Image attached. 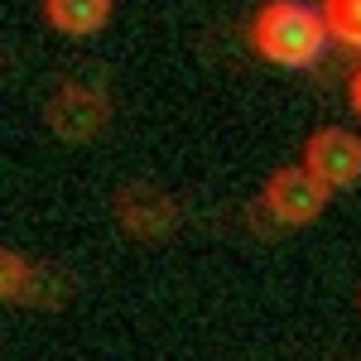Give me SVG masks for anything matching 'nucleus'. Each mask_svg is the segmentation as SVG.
<instances>
[{
  "label": "nucleus",
  "instance_id": "nucleus-5",
  "mask_svg": "<svg viewBox=\"0 0 361 361\" xmlns=\"http://www.w3.org/2000/svg\"><path fill=\"white\" fill-rule=\"evenodd\" d=\"M116 217L126 226V236H135V241H164L178 222L173 202L154 188H126L121 202H116Z\"/></svg>",
  "mask_w": 361,
  "mask_h": 361
},
{
  "label": "nucleus",
  "instance_id": "nucleus-8",
  "mask_svg": "<svg viewBox=\"0 0 361 361\" xmlns=\"http://www.w3.org/2000/svg\"><path fill=\"white\" fill-rule=\"evenodd\" d=\"M25 279H29V260L15 255V250H0V299H5V304H20Z\"/></svg>",
  "mask_w": 361,
  "mask_h": 361
},
{
  "label": "nucleus",
  "instance_id": "nucleus-2",
  "mask_svg": "<svg viewBox=\"0 0 361 361\" xmlns=\"http://www.w3.org/2000/svg\"><path fill=\"white\" fill-rule=\"evenodd\" d=\"M328 197H333V188L323 178H313L304 164H294V169H275L265 178V197L260 202H265V212L279 226H308V222H318Z\"/></svg>",
  "mask_w": 361,
  "mask_h": 361
},
{
  "label": "nucleus",
  "instance_id": "nucleus-4",
  "mask_svg": "<svg viewBox=\"0 0 361 361\" xmlns=\"http://www.w3.org/2000/svg\"><path fill=\"white\" fill-rule=\"evenodd\" d=\"M106 126V92L87 82H68L58 87V97L49 102V130L68 145H82Z\"/></svg>",
  "mask_w": 361,
  "mask_h": 361
},
{
  "label": "nucleus",
  "instance_id": "nucleus-3",
  "mask_svg": "<svg viewBox=\"0 0 361 361\" xmlns=\"http://www.w3.org/2000/svg\"><path fill=\"white\" fill-rule=\"evenodd\" d=\"M304 169L313 178H323L328 188H352L361 183V140L342 126L313 130L304 145Z\"/></svg>",
  "mask_w": 361,
  "mask_h": 361
},
{
  "label": "nucleus",
  "instance_id": "nucleus-1",
  "mask_svg": "<svg viewBox=\"0 0 361 361\" xmlns=\"http://www.w3.org/2000/svg\"><path fill=\"white\" fill-rule=\"evenodd\" d=\"M328 44L323 15L304 0H265L250 20V49L275 68H313Z\"/></svg>",
  "mask_w": 361,
  "mask_h": 361
},
{
  "label": "nucleus",
  "instance_id": "nucleus-7",
  "mask_svg": "<svg viewBox=\"0 0 361 361\" xmlns=\"http://www.w3.org/2000/svg\"><path fill=\"white\" fill-rule=\"evenodd\" d=\"M318 15L328 25V39L347 44V49H361V0H323Z\"/></svg>",
  "mask_w": 361,
  "mask_h": 361
},
{
  "label": "nucleus",
  "instance_id": "nucleus-9",
  "mask_svg": "<svg viewBox=\"0 0 361 361\" xmlns=\"http://www.w3.org/2000/svg\"><path fill=\"white\" fill-rule=\"evenodd\" d=\"M347 102H352V111L361 116V68L352 73V87H347Z\"/></svg>",
  "mask_w": 361,
  "mask_h": 361
},
{
  "label": "nucleus",
  "instance_id": "nucleus-10",
  "mask_svg": "<svg viewBox=\"0 0 361 361\" xmlns=\"http://www.w3.org/2000/svg\"><path fill=\"white\" fill-rule=\"evenodd\" d=\"M357 308H361V289H357Z\"/></svg>",
  "mask_w": 361,
  "mask_h": 361
},
{
  "label": "nucleus",
  "instance_id": "nucleus-6",
  "mask_svg": "<svg viewBox=\"0 0 361 361\" xmlns=\"http://www.w3.org/2000/svg\"><path fill=\"white\" fill-rule=\"evenodd\" d=\"M44 15L58 34L68 39H87L111 20V0H44Z\"/></svg>",
  "mask_w": 361,
  "mask_h": 361
}]
</instances>
